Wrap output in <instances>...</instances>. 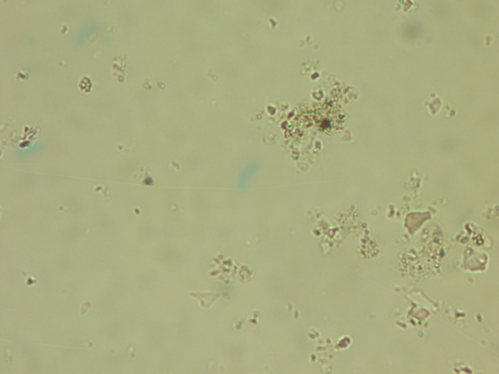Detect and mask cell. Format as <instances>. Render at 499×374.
I'll list each match as a JSON object with an SVG mask.
<instances>
[{"mask_svg":"<svg viewBox=\"0 0 499 374\" xmlns=\"http://www.w3.org/2000/svg\"><path fill=\"white\" fill-rule=\"evenodd\" d=\"M44 145L40 140H26L21 142L16 150V156L20 159H30L32 157H35L38 155L40 152L43 150Z\"/></svg>","mask_w":499,"mask_h":374,"instance_id":"obj_1","label":"cell"},{"mask_svg":"<svg viewBox=\"0 0 499 374\" xmlns=\"http://www.w3.org/2000/svg\"><path fill=\"white\" fill-rule=\"evenodd\" d=\"M261 167L260 162H253L246 166L238 175L237 188L241 191L246 190L253 180V177H255V175L261 170Z\"/></svg>","mask_w":499,"mask_h":374,"instance_id":"obj_2","label":"cell"},{"mask_svg":"<svg viewBox=\"0 0 499 374\" xmlns=\"http://www.w3.org/2000/svg\"><path fill=\"white\" fill-rule=\"evenodd\" d=\"M101 24L98 23H89L82 26L77 30L75 35V42L77 46H83L87 42L91 41L92 38L100 33Z\"/></svg>","mask_w":499,"mask_h":374,"instance_id":"obj_3","label":"cell"}]
</instances>
